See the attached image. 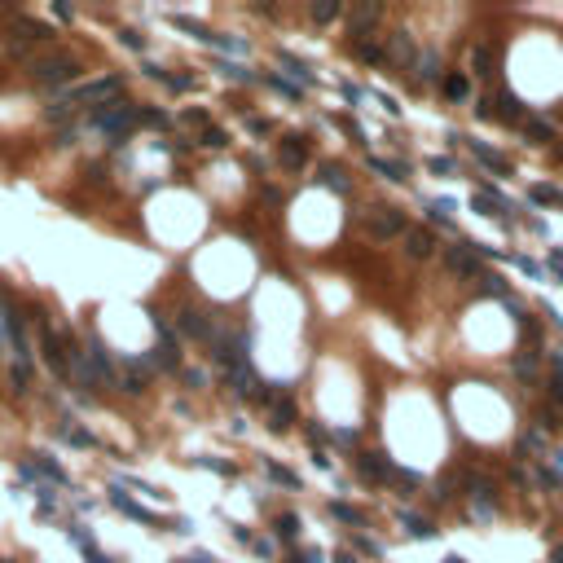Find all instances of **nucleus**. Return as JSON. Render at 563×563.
Segmentation results:
<instances>
[{
  "label": "nucleus",
  "mask_w": 563,
  "mask_h": 563,
  "mask_svg": "<svg viewBox=\"0 0 563 563\" xmlns=\"http://www.w3.org/2000/svg\"><path fill=\"white\" fill-rule=\"evenodd\" d=\"M198 141H203L207 150H220V145H229V137H225L220 128H203V137H198Z\"/></svg>",
  "instance_id": "obj_22"
},
{
  "label": "nucleus",
  "mask_w": 563,
  "mask_h": 563,
  "mask_svg": "<svg viewBox=\"0 0 563 563\" xmlns=\"http://www.w3.org/2000/svg\"><path fill=\"white\" fill-rule=\"evenodd\" d=\"M405 242H409V256H413V260H427V256L436 251L432 229H418V225H413V229H405Z\"/></svg>",
  "instance_id": "obj_10"
},
{
  "label": "nucleus",
  "mask_w": 563,
  "mask_h": 563,
  "mask_svg": "<svg viewBox=\"0 0 563 563\" xmlns=\"http://www.w3.org/2000/svg\"><path fill=\"white\" fill-rule=\"evenodd\" d=\"M352 53H357L361 62H370V66H374V62H383V48H378L374 40H366V36H357V40H352Z\"/></svg>",
  "instance_id": "obj_16"
},
{
  "label": "nucleus",
  "mask_w": 563,
  "mask_h": 563,
  "mask_svg": "<svg viewBox=\"0 0 563 563\" xmlns=\"http://www.w3.org/2000/svg\"><path fill=\"white\" fill-rule=\"evenodd\" d=\"M119 93H124V79L106 75V79H93V84L75 88V102H106V97H119Z\"/></svg>",
  "instance_id": "obj_2"
},
{
  "label": "nucleus",
  "mask_w": 563,
  "mask_h": 563,
  "mask_svg": "<svg viewBox=\"0 0 563 563\" xmlns=\"http://www.w3.org/2000/svg\"><path fill=\"white\" fill-rule=\"evenodd\" d=\"M550 563H563V550H555V555H550Z\"/></svg>",
  "instance_id": "obj_38"
},
{
  "label": "nucleus",
  "mask_w": 563,
  "mask_h": 563,
  "mask_svg": "<svg viewBox=\"0 0 563 563\" xmlns=\"http://www.w3.org/2000/svg\"><path fill=\"white\" fill-rule=\"evenodd\" d=\"M432 172H440V176H449V172H453V163H449V159H432Z\"/></svg>",
  "instance_id": "obj_36"
},
{
  "label": "nucleus",
  "mask_w": 563,
  "mask_h": 563,
  "mask_svg": "<svg viewBox=\"0 0 563 563\" xmlns=\"http://www.w3.org/2000/svg\"><path fill=\"white\" fill-rule=\"evenodd\" d=\"M519 330H524V339L541 343V322H537V317H524V312H519Z\"/></svg>",
  "instance_id": "obj_25"
},
{
  "label": "nucleus",
  "mask_w": 563,
  "mask_h": 563,
  "mask_svg": "<svg viewBox=\"0 0 563 563\" xmlns=\"http://www.w3.org/2000/svg\"><path fill=\"white\" fill-rule=\"evenodd\" d=\"M273 533L282 541H300V519H295V515H277L273 519Z\"/></svg>",
  "instance_id": "obj_17"
},
{
  "label": "nucleus",
  "mask_w": 563,
  "mask_h": 563,
  "mask_svg": "<svg viewBox=\"0 0 563 563\" xmlns=\"http://www.w3.org/2000/svg\"><path fill=\"white\" fill-rule=\"evenodd\" d=\"M180 330H185V335H194V339H207V335H211V330H207V322L198 317L194 308H185V312H180Z\"/></svg>",
  "instance_id": "obj_15"
},
{
  "label": "nucleus",
  "mask_w": 563,
  "mask_h": 563,
  "mask_svg": "<svg viewBox=\"0 0 563 563\" xmlns=\"http://www.w3.org/2000/svg\"><path fill=\"white\" fill-rule=\"evenodd\" d=\"M524 132H528L533 141H555V128L545 124V119H524Z\"/></svg>",
  "instance_id": "obj_19"
},
{
  "label": "nucleus",
  "mask_w": 563,
  "mask_h": 563,
  "mask_svg": "<svg viewBox=\"0 0 563 563\" xmlns=\"http://www.w3.org/2000/svg\"><path fill=\"white\" fill-rule=\"evenodd\" d=\"M79 71V62L71 53H48V58H36L31 62V75L44 79V84H62V79H71Z\"/></svg>",
  "instance_id": "obj_1"
},
{
  "label": "nucleus",
  "mask_w": 563,
  "mask_h": 563,
  "mask_svg": "<svg viewBox=\"0 0 563 563\" xmlns=\"http://www.w3.org/2000/svg\"><path fill=\"white\" fill-rule=\"evenodd\" d=\"M444 563H462V559H458V555H453V559H444Z\"/></svg>",
  "instance_id": "obj_39"
},
{
  "label": "nucleus",
  "mask_w": 563,
  "mask_h": 563,
  "mask_svg": "<svg viewBox=\"0 0 563 563\" xmlns=\"http://www.w3.org/2000/svg\"><path fill=\"white\" fill-rule=\"evenodd\" d=\"M269 84H273L277 93H286V97H300V88H295V84H286V79H269Z\"/></svg>",
  "instance_id": "obj_34"
},
{
  "label": "nucleus",
  "mask_w": 563,
  "mask_h": 563,
  "mask_svg": "<svg viewBox=\"0 0 563 563\" xmlns=\"http://www.w3.org/2000/svg\"><path fill=\"white\" fill-rule=\"evenodd\" d=\"M528 198H533V203H545V207H559V203H563V190H555V185H533V190H528Z\"/></svg>",
  "instance_id": "obj_18"
},
{
  "label": "nucleus",
  "mask_w": 563,
  "mask_h": 563,
  "mask_svg": "<svg viewBox=\"0 0 563 563\" xmlns=\"http://www.w3.org/2000/svg\"><path fill=\"white\" fill-rule=\"evenodd\" d=\"M550 269H555V273L563 277V256H550Z\"/></svg>",
  "instance_id": "obj_37"
},
{
  "label": "nucleus",
  "mask_w": 563,
  "mask_h": 563,
  "mask_svg": "<svg viewBox=\"0 0 563 563\" xmlns=\"http://www.w3.org/2000/svg\"><path fill=\"white\" fill-rule=\"evenodd\" d=\"M277 159H282V168L300 172L304 163H308V141H304V137H282V141H277Z\"/></svg>",
  "instance_id": "obj_3"
},
{
  "label": "nucleus",
  "mask_w": 563,
  "mask_h": 563,
  "mask_svg": "<svg viewBox=\"0 0 563 563\" xmlns=\"http://www.w3.org/2000/svg\"><path fill=\"white\" fill-rule=\"evenodd\" d=\"M471 207L479 211V216H502V211H506L502 198H498V194H484V190H475V194H471Z\"/></svg>",
  "instance_id": "obj_12"
},
{
  "label": "nucleus",
  "mask_w": 563,
  "mask_h": 563,
  "mask_svg": "<svg viewBox=\"0 0 563 563\" xmlns=\"http://www.w3.org/2000/svg\"><path fill=\"white\" fill-rule=\"evenodd\" d=\"M537 357H541L537 347H533V352H524V357L515 361V370H519V374H537Z\"/></svg>",
  "instance_id": "obj_27"
},
{
  "label": "nucleus",
  "mask_w": 563,
  "mask_h": 563,
  "mask_svg": "<svg viewBox=\"0 0 563 563\" xmlns=\"http://www.w3.org/2000/svg\"><path fill=\"white\" fill-rule=\"evenodd\" d=\"M449 269L462 273V277H479V256H475L471 242H458L453 251H449Z\"/></svg>",
  "instance_id": "obj_5"
},
{
  "label": "nucleus",
  "mask_w": 563,
  "mask_h": 563,
  "mask_svg": "<svg viewBox=\"0 0 563 563\" xmlns=\"http://www.w3.org/2000/svg\"><path fill=\"white\" fill-rule=\"evenodd\" d=\"M479 114H484V119H502V124H515L519 119V102L510 93H502L498 102H484L479 106Z\"/></svg>",
  "instance_id": "obj_6"
},
{
  "label": "nucleus",
  "mask_w": 563,
  "mask_h": 563,
  "mask_svg": "<svg viewBox=\"0 0 563 563\" xmlns=\"http://www.w3.org/2000/svg\"><path fill=\"white\" fill-rule=\"evenodd\" d=\"M114 506H119V510H128V515H132V519H141V524H154V515H150V510H141L137 502H128L124 493H114Z\"/></svg>",
  "instance_id": "obj_20"
},
{
  "label": "nucleus",
  "mask_w": 563,
  "mask_h": 563,
  "mask_svg": "<svg viewBox=\"0 0 563 563\" xmlns=\"http://www.w3.org/2000/svg\"><path fill=\"white\" fill-rule=\"evenodd\" d=\"M322 185H330V190H339V194H343V190H347V180H343V172H339V168H322Z\"/></svg>",
  "instance_id": "obj_24"
},
{
  "label": "nucleus",
  "mask_w": 563,
  "mask_h": 563,
  "mask_svg": "<svg viewBox=\"0 0 563 563\" xmlns=\"http://www.w3.org/2000/svg\"><path fill=\"white\" fill-rule=\"evenodd\" d=\"M44 361H48V370L62 374V378H66V370H71V361H66V339L58 335V330H44Z\"/></svg>",
  "instance_id": "obj_4"
},
{
  "label": "nucleus",
  "mask_w": 563,
  "mask_h": 563,
  "mask_svg": "<svg viewBox=\"0 0 563 563\" xmlns=\"http://www.w3.org/2000/svg\"><path fill=\"white\" fill-rule=\"evenodd\" d=\"M264 401H269V413H273V432H286V427L295 423V401L291 396H264Z\"/></svg>",
  "instance_id": "obj_8"
},
{
  "label": "nucleus",
  "mask_w": 563,
  "mask_h": 563,
  "mask_svg": "<svg viewBox=\"0 0 563 563\" xmlns=\"http://www.w3.org/2000/svg\"><path fill=\"white\" fill-rule=\"evenodd\" d=\"M550 388H555V401H563V366H555V374H550Z\"/></svg>",
  "instance_id": "obj_33"
},
{
  "label": "nucleus",
  "mask_w": 563,
  "mask_h": 563,
  "mask_svg": "<svg viewBox=\"0 0 563 563\" xmlns=\"http://www.w3.org/2000/svg\"><path fill=\"white\" fill-rule=\"evenodd\" d=\"M440 93H444V97H449V102H462V97H467V93H471V79H467V75H458V71H453V75H444V79H440Z\"/></svg>",
  "instance_id": "obj_13"
},
{
  "label": "nucleus",
  "mask_w": 563,
  "mask_h": 563,
  "mask_svg": "<svg viewBox=\"0 0 563 563\" xmlns=\"http://www.w3.org/2000/svg\"><path fill=\"white\" fill-rule=\"evenodd\" d=\"M559 159H563V150H559Z\"/></svg>",
  "instance_id": "obj_40"
},
{
  "label": "nucleus",
  "mask_w": 563,
  "mask_h": 563,
  "mask_svg": "<svg viewBox=\"0 0 563 563\" xmlns=\"http://www.w3.org/2000/svg\"><path fill=\"white\" fill-rule=\"evenodd\" d=\"M335 510V519H343V524H366V515H361V510H352V506H343V502H335L330 506Z\"/></svg>",
  "instance_id": "obj_23"
},
{
  "label": "nucleus",
  "mask_w": 563,
  "mask_h": 563,
  "mask_svg": "<svg viewBox=\"0 0 563 563\" xmlns=\"http://www.w3.org/2000/svg\"><path fill=\"white\" fill-rule=\"evenodd\" d=\"M269 475L277 479V484H286V489H295V484H300V479H295V475H291L286 467H269Z\"/></svg>",
  "instance_id": "obj_29"
},
{
  "label": "nucleus",
  "mask_w": 563,
  "mask_h": 563,
  "mask_svg": "<svg viewBox=\"0 0 563 563\" xmlns=\"http://www.w3.org/2000/svg\"><path fill=\"white\" fill-rule=\"evenodd\" d=\"M335 13H339V5H330V0H326V5H312V18H317V22H330Z\"/></svg>",
  "instance_id": "obj_28"
},
{
  "label": "nucleus",
  "mask_w": 563,
  "mask_h": 563,
  "mask_svg": "<svg viewBox=\"0 0 563 563\" xmlns=\"http://www.w3.org/2000/svg\"><path fill=\"white\" fill-rule=\"evenodd\" d=\"M352 18H357V22H374V18H378V9H374V5H357V9H352Z\"/></svg>",
  "instance_id": "obj_30"
},
{
  "label": "nucleus",
  "mask_w": 563,
  "mask_h": 563,
  "mask_svg": "<svg viewBox=\"0 0 563 563\" xmlns=\"http://www.w3.org/2000/svg\"><path fill=\"white\" fill-rule=\"evenodd\" d=\"M489 48H475V75H489Z\"/></svg>",
  "instance_id": "obj_32"
},
{
  "label": "nucleus",
  "mask_w": 563,
  "mask_h": 563,
  "mask_svg": "<svg viewBox=\"0 0 563 563\" xmlns=\"http://www.w3.org/2000/svg\"><path fill=\"white\" fill-rule=\"evenodd\" d=\"M405 229H409V225H405V216H401L396 207H388L383 216L370 220V234H374V238H392V234H405Z\"/></svg>",
  "instance_id": "obj_9"
},
{
  "label": "nucleus",
  "mask_w": 563,
  "mask_h": 563,
  "mask_svg": "<svg viewBox=\"0 0 563 563\" xmlns=\"http://www.w3.org/2000/svg\"><path fill=\"white\" fill-rule=\"evenodd\" d=\"M370 168H374V172H383L388 180H405V168H401V163H388V159H370Z\"/></svg>",
  "instance_id": "obj_21"
},
{
  "label": "nucleus",
  "mask_w": 563,
  "mask_h": 563,
  "mask_svg": "<svg viewBox=\"0 0 563 563\" xmlns=\"http://www.w3.org/2000/svg\"><path fill=\"white\" fill-rule=\"evenodd\" d=\"M357 471L366 475V479H374V484H383L388 475H396V467H392L388 458H378V453H361L357 458Z\"/></svg>",
  "instance_id": "obj_7"
},
{
  "label": "nucleus",
  "mask_w": 563,
  "mask_h": 563,
  "mask_svg": "<svg viewBox=\"0 0 563 563\" xmlns=\"http://www.w3.org/2000/svg\"><path fill=\"white\" fill-rule=\"evenodd\" d=\"M97 124H102L106 132H124V128H132V124H137V114L114 106V110H102V114H97Z\"/></svg>",
  "instance_id": "obj_11"
},
{
  "label": "nucleus",
  "mask_w": 563,
  "mask_h": 563,
  "mask_svg": "<svg viewBox=\"0 0 563 563\" xmlns=\"http://www.w3.org/2000/svg\"><path fill=\"white\" fill-rule=\"evenodd\" d=\"M137 124H150V128H163V124H168V119H163L159 110H141V114H137Z\"/></svg>",
  "instance_id": "obj_31"
},
{
  "label": "nucleus",
  "mask_w": 563,
  "mask_h": 563,
  "mask_svg": "<svg viewBox=\"0 0 563 563\" xmlns=\"http://www.w3.org/2000/svg\"><path fill=\"white\" fill-rule=\"evenodd\" d=\"M484 295H506V286H502L498 277H484Z\"/></svg>",
  "instance_id": "obj_35"
},
{
  "label": "nucleus",
  "mask_w": 563,
  "mask_h": 563,
  "mask_svg": "<svg viewBox=\"0 0 563 563\" xmlns=\"http://www.w3.org/2000/svg\"><path fill=\"white\" fill-rule=\"evenodd\" d=\"M471 150H475V159L484 163V168H498L502 176H510V163H506V159H502L498 150H489V145H479V141H471Z\"/></svg>",
  "instance_id": "obj_14"
},
{
  "label": "nucleus",
  "mask_w": 563,
  "mask_h": 563,
  "mask_svg": "<svg viewBox=\"0 0 563 563\" xmlns=\"http://www.w3.org/2000/svg\"><path fill=\"white\" fill-rule=\"evenodd\" d=\"M405 524H409V537H432L436 528L427 524V519H418V515H405Z\"/></svg>",
  "instance_id": "obj_26"
}]
</instances>
